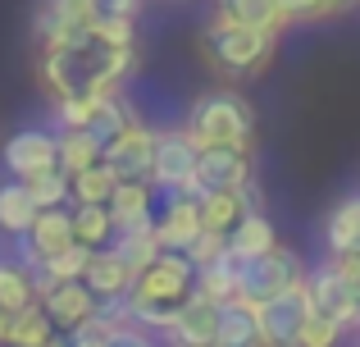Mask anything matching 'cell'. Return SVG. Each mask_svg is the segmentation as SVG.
Listing matches in <instances>:
<instances>
[{
	"mask_svg": "<svg viewBox=\"0 0 360 347\" xmlns=\"http://www.w3.org/2000/svg\"><path fill=\"white\" fill-rule=\"evenodd\" d=\"M274 32H255V27H233L224 18H214L210 27L201 32V51L214 69H229V73H255L269 64L274 55Z\"/></svg>",
	"mask_w": 360,
	"mask_h": 347,
	"instance_id": "cell-4",
	"label": "cell"
},
{
	"mask_svg": "<svg viewBox=\"0 0 360 347\" xmlns=\"http://www.w3.org/2000/svg\"><path fill=\"white\" fill-rule=\"evenodd\" d=\"M338 339H342V324H333L328 315L310 311L306 329H301V347H338Z\"/></svg>",
	"mask_w": 360,
	"mask_h": 347,
	"instance_id": "cell-35",
	"label": "cell"
},
{
	"mask_svg": "<svg viewBox=\"0 0 360 347\" xmlns=\"http://www.w3.org/2000/svg\"><path fill=\"white\" fill-rule=\"evenodd\" d=\"M101 160H105V151H101L87 133H60V170L69 178H78L82 170H91V165H101Z\"/></svg>",
	"mask_w": 360,
	"mask_h": 347,
	"instance_id": "cell-30",
	"label": "cell"
},
{
	"mask_svg": "<svg viewBox=\"0 0 360 347\" xmlns=\"http://www.w3.org/2000/svg\"><path fill=\"white\" fill-rule=\"evenodd\" d=\"M224 251H229V238H219V233H201V238L192 242V251H187V260H192L196 270H205V265H214Z\"/></svg>",
	"mask_w": 360,
	"mask_h": 347,
	"instance_id": "cell-36",
	"label": "cell"
},
{
	"mask_svg": "<svg viewBox=\"0 0 360 347\" xmlns=\"http://www.w3.org/2000/svg\"><path fill=\"white\" fill-rule=\"evenodd\" d=\"M333 265L342 270V279L356 288V297H360V251H347V256H333Z\"/></svg>",
	"mask_w": 360,
	"mask_h": 347,
	"instance_id": "cell-40",
	"label": "cell"
},
{
	"mask_svg": "<svg viewBox=\"0 0 360 347\" xmlns=\"http://www.w3.org/2000/svg\"><path fill=\"white\" fill-rule=\"evenodd\" d=\"M115 187H119V178H115V170H110L105 160L73 178V196H78V206H110Z\"/></svg>",
	"mask_w": 360,
	"mask_h": 347,
	"instance_id": "cell-31",
	"label": "cell"
},
{
	"mask_svg": "<svg viewBox=\"0 0 360 347\" xmlns=\"http://www.w3.org/2000/svg\"><path fill=\"white\" fill-rule=\"evenodd\" d=\"M5 165L23 183L46 170H60V137L46 133V128H23V133H14L5 142Z\"/></svg>",
	"mask_w": 360,
	"mask_h": 347,
	"instance_id": "cell-11",
	"label": "cell"
},
{
	"mask_svg": "<svg viewBox=\"0 0 360 347\" xmlns=\"http://www.w3.org/2000/svg\"><path fill=\"white\" fill-rule=\"evenodd\" d=\"M82 284H87L96 297H128L132 284H137V275L123 265L115 251H96L91 265H87V275H82Z\"/></svg>",
	"mask_w": 360,
	"mask_h": 347,
	"instance_id": "cell-19",
	"label": "cell"
},
{
	"mask_svg": "<svg viewBox=\"0 0 360 347\" xmlns=\"http://www.w3.org/2000/svg\"><path fill=\"white\" fill-rule=\"evenodd\" d=\"M278 247V238H274V224L264 220V215H242V224L229 233V251L238 260H251V256H264V251Z\"/></svg>",
	"mask_w": 360,
	"mask_h": 347,
	"instance_id": "cell-23",
	"label": "cell"
},
{
	"mask_svg": "<svg viewBox=\"0 0 360 347\" xmlns=\"http://www.w3.org/2000/svg\"><path fill=\"white\" fill-rule=\"evenodd\" d=\"M214 347H264L260 343V306L229 297L219 302V339Z\"/></svg>",
	"mask_w": 360,
	"mask_h": 347,
	"instance_id": "cell-15",
	"label": "cell"
},
{
	"mask_svg": "<svg viewBox=\"0 0 360 347\" xmlns=\"http://www.w3.org/2000/svg\"><path fill=\"white\" fill-rule=\"evenodd\" d=\"M110 251H115L132 275H141V270H146L165 247H160V238H155V224H132V229L115 233V247H110Z\"/></svg>",
	"mask_w": 360,
	"mask_h": 347,
	"instance_id": "cell-20",
	"label": "cell"
},
{
	"mask_svg": "<svg viewBox=\"0 0 360 347\" xmlns=\"http://www.w3.org/2000/svg\"><path fill=\"white\" fill-rule=\"evenodd\" d=\"M165 334L174 347H214V339H219V302H210L205 293H192Z\"/></svg>",
	"mask_w": 360,
	"mask_h": 347,
	"instance_id": "cell-13",
	"label": "cell"
},
{
	"mask_svg": "<svg viewBox=\"0 0 360 347\" xmlns=\"http://www.w3.org/2000/svg\"><path fill=\"white\" fill-rule=\"evenodd\" d=\"M9 324H14V311L0 306V347H9Z\"/></svg>",
	"mask_w": 360,
	"mask_h": 347,
	"instance_id": "cell-42",
	"label": "cell"
},
{
	"mask_svg": "<svg viewBox=\"0 0 360 347\" xmlns=\"http://www.w3.org/2000/svg\"><path fill=\"white\" fill-rule=\"evenodd\" d=\"M41 347H69V334H51V339H46Z\"/></svg>",
	"mask_w": 360,
	"mask_h": 347,
	"instance_id": "cell-44",
	"label": "cell"
},
{
	"mask_svg": "<svg viewBox=\"0 0 360 347\" xmlns=\"http://www.w3.org/2000/svg\"><path fill=\"white\" fill-rule=\"evenodd\" d=\"M310 320V297H306V279L288 293H278L274 302L260 306V343L264 347H301V329Z\"/></svg>",
	"mask_w": 360,
	"mask_h": 347,
	"instance_id": "cell-7",
	"label": "cell"
},
{
	"mask_svg": "<svg viewBox=\"0 0 360 347\" xmlns=\"http://www.w3.org/2000/svg\"><path fill=\"white\" fill-rule=\"evenodd\" d=\"M155 137L160 133H150L146 124H132L128 133L105 151V165L115 170L119 183H146L150 178V165H155Z\"/></svg>",
	"mask_w": 360,
	"mask_h": 347,
	"instance_id": "cell-12",
	"label": "cell"
},
{
	"mask_svg": "<svg viewBox=\"0 0 360 347\" xmlns=\"http://www.w3.org/2000/svg\"><path fill=\"white\" fill-rule=\"evenodd\" d=\"M192 293H196V265L183 256V251H160V256L137 275V284H132L128 315H132L137 329L146 324V329L165 334L169 324L178 320V311H183V302Z\"/></svg>",
	"mask_w": 360,
	"mask_h": 347,
	"instance_id": "cell-2",
	"label": "cell"
},
{
	"mask_svg": "<svg viewBox=\"0 0 360 347\" xmlns=\"http://www.w3.org/2000/svg\"><path fill=\"white\" fill-rule=\"evenodd\" d=\"M137 51L132 46H110L96 27H73L55 46L41 51V82L51 87L55 101L69 96H110V87L132 69Z\"/></svg>",
	"mask_w": 360,
	"mask_h": 347,
	"instance_id": "cell-1",
	"label": "cell"
},
{
	"mask_svg": "<svg viewBox=\"0 0 360 347\" xmlns=\"http://www.w3.org/2000/svg\"><path fill=\"white\" fill-rule=\"evenodd\" d=\"M132 124H137V119L128 115V106H123L119 96H96V106H91V119H87V128H82V133H87L91 142L101 146V151H110V146H115Z\"/></svg>",
	"mask_w": 360,
	"mask_h": 347,
	"instance_id": "cell-17",
	"label": "cell"
},
{
	"mask_svg": "<svg viewBox=\"0 0 360 347\" xmlns=\"http://www.w3.org/2000/svg\"><path fill=\"white\" fill-rule=\"evenodd\" d=\"M306 297H310V311L328 315V320L342 324V329L360 324V297H356V288L342 279V270H338L333 260H324L315 275H306Z\"/></svg>",
	"mask_w": 360,
	"mask_h": 347,
	"instance_id": "cell-6",
	"label": "cell"
},
{
	"mask_svg": "<svg viewBox=\"0 0 360 347\" xmlns=\"http://www.w3.org/2000/svg\"><path fill=\"white\" fill-rule=\"evenodd\" d=\"M37 215H41V206L32 201L27 183H5V187H0V229H5V233H14V238L32 233Z\"/></svg>",
	"mask_w": 360,
	"mask_h": 347,
	"instance_id": "cell-22",
	"label": "cell"
},
{
	"mask_svg": "<svg viewBox=\"0 0 360 347\" xmlns=\"http://www.w3.org/2000/svg\"><path fill=\"white\" fill-rule=\"evenodd\" d=\"M214 9L233 27H255V32H274V37L288 27V14H283L278 0H214Z\"/></svg>",
	"mask_w": 360,
	"mask_h": 347,
	"instance_id": "cell-16",
	"label": "cell"
},
{
	"mask_svg": "<svg viewBox=\"0 0 360 347\" xmlns=\"http://www.w3.org/2000/svg\"><path fill=\"white\" fill-rule=\"evenodd\" d=\"M150 206H155V187L150 183H119L110 196V215H115V229H132V224H155L150 220Z\"/></svg>",
	"mask_w": 360,
	"mask_h": 347,
	"instance_id": "cell-21",
	"label": "cell"
},
{
	"mask_svg": "<svg viewBox=\"0 0 360 347\" xmlns=\"http://www.w3.org/2000/svg\"><path fill=\"white\" fill-rule=\"evenodd\" d=\"M238 201H242L246 215H264V192H260V183H255V178H246V183L238 187Z\"/></svg>",
	"mask_w": 360,
	"mask_h": 347,
	"instance_id": "cell-39",
	"label": "cell"
},
{
	"mask_svg": "<svg viewBox=\"0 0 360 347\" xmlns=\"http://www.w3.org/2000/svg\"><path fill=\"white\" fill-rule=\"evenodd\" d=\"M288 23H310V18H324L328 14V0H278Z\"/></svg>",
	"mask_w": 360,
	"mask_h": 347,
	"instance_id": "cell-37",
	"label": "cell"
},
{
	"mask_svg": "<svg viewBox=\"0 0 360 347\" xmlns=\"http://www.w3.org/2000/svg\"><path fill=\"white\" fill-rule=\"evenodd\" d=\"M51 334H60L51 324V315L41 311V302H32L27 311L14 315V324H9V347H41Z\"/></svg>",
	"mask_w": 360,
	"mask_h": 347,
	"instance_id": "cell-29",
	"label": "cell"
},
{
	"mask_svg": "<svg viewBox=\"0 0 360 347\" xmlns=\"http://www.w3.org/2000/svg\"><path fill=\"white\" fill-rule=\"evenodd\" d=\"M91 106H96V101H87V96L55 101V119H60L64 133H82V128H87V119H91Z\"/></svg>",
	"mask_w": 360,
	"mask_h": 347,
	"instance_id": "cell-34",
	"label": "cell"
},
{
	"mask_svg": "<svg viewBox=\"0 0 360 347\" xmlns=\"http://www.w3.org/2000/svg\"><path fill=\"white\" fill-rule=\"evenodd\" d=\"M27 238H32V247H37V256H41V260L69 251L73 242H78V233H73V210H64V206H60V210H41Z\"/></svg>",
	"mask_w": 360,
	"mask_h": 347,
	"instance_id": "cell-18",
	"label": "cell"
},
{
	"mask_svg": "<svg viewBox=\"0 0 360 347\" xmlns=\"http://www.w3.org/2000/svg\"><path fill=\"white\" fill-rule=\"evenodd\" d=\"M69 347H101V334L96 329H78V334H69Z\"/></svg>",
	"mask_w": 360,
	"mask_h": 347,
	"instance_id": "cell-41",
	"label": "cell"
},
{
	"mask_svg": "<svg viewBox=\"0 0 360 347\" xmlns=\"http://www.w3.org/2000/svg\"><path fill=\"white\" fill-rule=\"evenodd\" d=\"M205 233V224H201V196H187V201H178V206H169L165 215L155 220V238H160V247L165 251H192V242Z\"/></svg>",
	"mask_w": 360,
	"mask_h": 347,
	"instance_id": "cell-14",
	"label": "cell"
},
{
	"mask_svg": "<svg viewBox=\"0 0 360 347\" xmlns=\"http://www.w3.org/2000/svg\"><path fill=\"white\" fill-rule=\"evenodd\" d=\"M73 233H78L82 247L91 251H105V242L115 238V215H110V206H78L73 210Z\"/></svg>",
	"mask_w": 360,
	"mask_h": 347,
	"instance_id": "cell-25",
	"label": "cell"
},
{
	"mask_svg": "<svg viewBox=\"0 0 360 347\" xmlns=\"http://www.w3.org/2000/svg\"><path fill=\"white\" fill-rule=\"evenodd\" d=\"M196 160H201V146L187 137V128H169V133L155 137L150 183L155 187H192L196 192Z\"/></svg>",
	"mask_w": 360,
	"mask_h": 347,
	"instance_id": "cell-8",
	"label": "cell"
},
{
	"mask_svg": "<svg viewBox=\"0 0 360 347\" xmlns=\"http://www.w3.org/2000/svg\"><path fill=\"white\" fill-rule=\"evenodd\" d=\"M27 192H32V201L41 206V210H60V206L73 196V178L64 170H46V174L27 178Z\"/></svg>",
	"mask_w": 360,
	"mask_h": 347,
	"instance_id": "cell-32",
	"label": "cell"
},
{
	"mask_svg": "<svg viewBox=\"0 0 360 347\" xmlns=\"http://www.w3.org/2000/svg\"><path fill=\"white\" fill-rule=\"evenodd\" d=\"M37 302H41V311L51 315V324L60 334H78V329H91L101 297L91 293L82 279H73V284H55L51 293H41Z\"/></svg>",
	"mask_w": 360,
	"mask_h": 347,
	"instance_id": "cell-9",
	"label": "cell"
},
{
	"mask_svg": "<svg viewBox=\"0 0 360 347\" xmlns=\"http://www.w3.org/2000/svg\"><path fill=\"white\" fill-rule=\"evenodd\" d=\"M187 137L196 146H242V151H251L255 115L238 92H205L187 115Z\"/></svg>",
	"mask_w": 360,
	"mask_h": 347,
	"instance_id": "cell-3",
	"label": "cell"
},
{
	"mask_svg": "<svg viewBox=\"0 0 360 347\" xmlns=\"http://www.w3.org/2000/svg\"><path fill=\"white\" fill-rule=\"evenodd\" d=\"M32 302H37L32 275H27L23 265H14V260H0V306L18 315V311H27Z\"/></svg>",
	"mask_w": 360,
	"mask_h": 347,
	"instance_id": "cell-28",
	"label": "cell"
},
{
	"mask_svg": "<svg viewBox=\"0 0 360 347\" xmlns=\"http://www.w3.org/2000/svg\"><path fill=\"white\" fill-rule=\"evenodd\" d=\"M242 201H238V192H205L201 196V224H205V233H219V238H229L233 229L242 224Z\"/></svg>",
	"mask_w": 360,
	"mask_h": 347,
	"instance_id": "cell-26",
	"label": "cell"
},
{
	"mask_svg": "<svg viewBox=\"0 0 360 347\" xmlns=\"http://www.w3.org/2000/svg\"><path fill=\"white\" fill-rule=\"evenodd\" d=\"M141 0H91V27H110V23H137Z\"/></svg>",
	"mask_w": 360,
	"mask_h": 347,
	"instance_id": "cell-33",
	"label": "cell"
},
{
	"mask_svg": "<svg viewBox=\"0 0 360 347\" xmlns=\"http://www.w3.org/2000/svg\"><path fill=\"white\" fill-rule=\"evenodd\" d=\"M196 293H205L210 302H229V297H238V256L224 251L214 265L196 270Z\"/></svg>",
	"mask_w": 360,
	"mask_h": 347,
	"instance_id": "cell-27",
	"label": "cell"
},
{
	"mask_svg": "<svg viewBox=\"0 0 360 347\" xmlns=\"http://www.w3.org/2000/svg\"><path fill=\"white\" fill-rule=\"evenodd\" d=\"M360 0H328V14H342V9H356Z\"/></svg>",
	"mask_w": 360,
	"mask_h": 347,
	"instance_id": "cell-43",
	"label": "cell"
},
{
	"mask_svg": "<svg viewBox=\"0 0 360 347\" xmlns=\"http://www.w3.org/2000/svg\"><path fill=\"white\" fill-rule=\"evenodd\" d=\"M101 347H155V343H150L146 329H137V324H123V329L101 334Z\"/></svg>",
	"mask_w": 360,
	"mask_h": 347,
	"instance_id": "cell-38",
	"label": "cell"
},
{
	"mask_svg": "<svg viewBox=\"0 0 360 347\" xmlns=\"http://www.w3.org/2000/svg\"><path fill=\"white\" fill-rule=\"evenodd\" d=\"M246 178H251V151H242V146H201V160H196V196L238 192Z\"/></svg>",
	"mask_w": 360,
	"mask_h": 347,
	"instance_id": "cell-10",
	"label": "cell"
},
{
	"mask_svg": "<svg viewBox=\"0 0 360 347\" xmlns=\"http://www.w3.org/2000/svg\"><path fill=\"white\" fill-rule=\"evenodd\" d=\"M301 279H306V270H301L297 251H288V247H274V251H264V256L238 260V297L251 302V306L274 302L278 293L297 288Z\"/></svg>",
	"mask_w": 360,
	"mask_h": 347,
	"instance_id": "cell-5",
	"label": "cell"
},
{
	"mask_svg": "<svg viewBox=\"0 0 360 347\" xmlns=\"http://www.w3.org/2000/svg\"><path fill=\"white\" fill-rule=\"evenodd\" d=\"M324 238H328V251H333V256L360 251V196H347L342 206H333Z\"/></svg>",
	"mask_w": 360,
	"mask_h": 347,
	"instance_id": "cell-24",
	"label": "cell"
}]
</instances>
